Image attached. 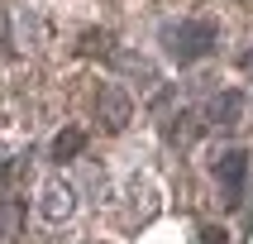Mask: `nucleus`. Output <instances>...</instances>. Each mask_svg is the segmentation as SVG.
I'll use <instances>...</instances> for the list:
<instances>
[{
    "label": "nucleus",
    "instance_id": "1",
    "mask_svg": "<svg viewBox=\"0 0 253 244\" xmlns=\"http://www.w3.org/2000/svg\"><path fill=\"white\" fill-rule=\"evenodd\" d=\"M215 39H220V29H215L211 19H172V24L163 29V43L172 48V57H177L182 67L201 62V57L215 48Z\"/></svg>",
    "mask_w": 253,
    "mask_h": 244
},
{
    "label": "nucleus",
    "instance_id": "2",
    "mask_svg": "<svg viewBox=\"0 0 253 244\" xmlns=\"http://www.w3.org/2000/svg\"><path fill=\"white\" fill-rule=\"evenodd\" d=\"M215 182L225 192V206L239 211L244 206V182H249V148H225L220 163H215Z\"/></svg>",
    "mask_w": 253,
    "mask_h": 244
},
{
    "label": "nucleus",
    "instance_id": "3",
    "mask_svg": "<svg viewBox=\"0 0 253 244\" xmlns=\"http://www.w3.org/2000/svg\"><path fill=\"white\" fill-rule=\"evenodd\" d=\"M96 115H100V125L110 129V134H115V129H125L129 115H134L129 91H125V86H115V82H105V86L96 91Z\"/></svg>",
    "mask_w": 253,
    "mask_h": 244
},
{
    "label": "nucleus",
    "instance_id": "4",
    "mask_svg": "<svg viewBox=\"0 0 253 244\" xmlns=\"http://www.w3.org/2000/svg\"><path fill=\"white\" fill-rule=\"evenodd\" d=\"M39 211L48 215V220H67V215H72V187L57 182V177H48L43 192H39Z\"/></svg>",
    "mask_w": 253,
    "mask_h": 244
},
{
    "label": "nucleus",
    "instance_id": "5",
    "mask_svg": "<svg viewBox=\"0 0 253 244\" xmlns=\"http://www.w3.org/2000/svg\"><path fill=\"white\" fill-rule=\"evenodd\" d=\"M239 110H244L239 91H220V96L211 100V115H206V120H211L215 129H234V125H239Z\"/></svg>",
    "mask_w": 253,
    "mask_h": 244
},
{
    "label": "nucleus",
    "instance_id": "6",
    "mask_svg": "<svg viewBox=\"0 0 253 244\" xmlns=\"http://www.w3.org/2000/svg\"><path fill=\"white\" fill-rule=\"evenodd\" d=\"M24 230V206L14 196H0V240H14Z\"/></svg>",
    "mask_w": 253,
    "mask_h": 244
},
{
    "label": "nucleus",
    "instance_id": "7",
    "mask_svg": "<svg viewBox=\"0 0 253 244\" xmlns=\"http://www.w3.org/2000/svg\"><path fill=\"white\" fill-rule=\"evenodd\" d=\"M82 148H86V134H82V129H77V125L62 129V134L53 139V163H67V158H77Z\"/></svg>",
    "mask_w": 253,
    "mask_h": 244
},
{
    "label": "nucleus",
    "instance_id": "8",
    "mask_svg": "<svg viewBox=\"0 0 253 244\" xmlns=\"http://www.w3.org/2000/svg\"><path fill=\"white\" fill-rule=\"evenodd\" d=\"M163 134H168L172 144H186L191 134H196V115H191V110H186V115H177L172 125H163Z\"/></svg>",
    "mask_w": 253,
    "mask_h": 244
},
{
    "label": "nucleus",
    "instance_id": "9",
    "mask_svg": "<svg viewBox=\"0 0 253 244\" xmlns=\"http://www.w3.org/2000/svg\"><path fill=\"white\" fill-rule=\"evenodd\" d=\"M82 53L86 57H110V34H100V29L82 34Z\"/></svg>",
    "mask_w": 253,
    "mask_h": 244
},
{
    "label": "nucleus",
    "instance_id": "10",
    "mask_svg": "<svg viewBox=\"0 0 253 244\" xmlns=\"http://www.w3.org/2000/svg\"><path fill=\"white\" fill-rule=\"evenodd\" d=\"M206 244H225V230H215V225H211V230H206Z\"/></svg>",
    "mask_w": 253,
    "mask_h": 244
},
{
    "label": "nucleus",
    "instance_id": "11",
    "mask_svg": "<svg viewBox=\"0 0 253 244\" xmlns=\"http://www.w3.org/2000/svg\"><path fill=\"white\" fill-rule=\"evenodd\" d=\"M239 67H244V72H249V77H253V48H249V53L239 57Z\"/></svg>",
    "mask_w": 253,
    "mask_h": 244
},
{
    "label": "nucleus",
    "instance_id": "12",
    "mask_svg": "<svg viewBox=\"0 0 253 244\" xmlns=\"http://www.w3.org/2000/svg\"><path fill=\"white\" fill-rule=\"evenodd\" d=\"M0 48H10V29H5V14H0Z\"/></svg>",
    "mask_w": 253,
    "mask_h": 244
}]
</instances>
